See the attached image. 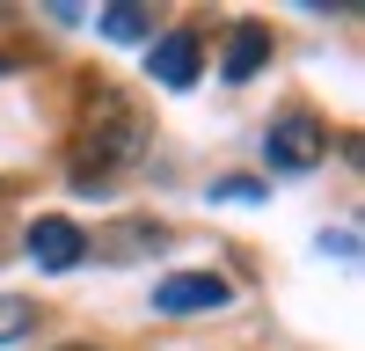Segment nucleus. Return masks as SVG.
<instances>
[{
	"label": "nucleus",
	"instance_id": "obj_4",
	"mask_svg": "<svg viewBox=\"0 0 365 351\" xmlns=\"http://www.w3.org/2000/svg\"><path fill=\"white\" fill-rule=\"evenodd\" d=\"M146 73H154L161 88H190V81H197V37H190V29H175V37L146 44Z\"/></svg>",
	"mask_w": 365,
	"mask_h": 351
},
{
	"label": "nucleus",
	"instance_id": "obj_6",
	"mask_svg": "<svg viewBox=\"0 0 365 351\" xmlns=\"http://www.w3.org/2000/svg\"><path fill=\"white\" fill-rule=\"evenodd\" d=\"M96 22H103V37H117V44H146V37H154V15H146L139 0H110Z\"/></svg>",
	"mask_w": 365,
	"mask_h": 351
},
{
	"label": "nucleus",
	"instance_id": "obj_9",
	"mask_svg": "<svg viewBox=\"0 0 365 351\" xmlns=\"http://www.w3.org/2000/svg\"><path fill=\"white\" fill-rule=\"evenodd\" d=\"M66 351H88V344H66Z\"/></svg>",
	"mask_w": 365,
	"mask_h": 351
},
{
	"label": "nucleus",
	"instance_id": "obj_3",
	"mask_svg": "<svg viewBox=\"0 0 365 351\" xmlns=\"http://www.w3.org/2000/svg\"><path fill=\"white\" fill-rule=\"evenodd\" d=\"M81 256H88V234L73 220H37L29 227V263H37V271H73Z\"/></svg>",
	"mask_w": 365,
	"mask_h": 351
},
{
	"label": "nucleus",
	"instance_id": "obj_1",
	"mask_svg": "<svg viewBox=\"0 0 365 351\" xmlns=\"http://www.w3.org/2000/svg\"><path fill=\"white\" fill-rule=\"evenodd\" d=\"M234 300V285L227 278H212V271H175L154 285V307L161 315H212V307H227Z\"/></svg>",
	"mask_w": 365,
	"mask_h": 351
},
{
	"label": "nucleus",
	"instance_id": "obj_5",
	"mask_svg": "<svg viewBox=\"0 0 365 351\" xmlns=\"http://www.w3.org/2000/svg\"><path fill=\"white\" fill-rule=\"evenodd\" d=\"M263 58H270V29H256V22H241L234 37H227V81H256L263 73Z\"/></svg>",
	"mask_w": 365,
	"mask_h": 351
},
{
	"label": "nucleus",
	"instance_id": "obj_8",
	"mask_svg": "<svg viewBox=\"0 0 365 351\" xmlns=\"http://www.w3.org/2000/svg\"><path fill=\"white\" fill-rule=\"evenodd\" d=\"M220 198H234V205H256V198H263V183H249V176H227V183H220Z\"/></svg>",
	"mask_w": 365,
	"mask_h": 351
},
{
	"label": "nucleus",
	"instance_id": "obj_2",
	"mask_svg": "<svg viewBox=\"0 0 365 351\" xmlns=\"http://www.w3.org/2000/svg\"><path fill=\"white\" fill-rule=\"evenodd\" d=\"M322 154H329V132L307 125V117H285V125L263 132V161H270V168H314Z\"/></svg>",
	"mask_w": 365,
	"mask_h": 351
},
{
	"label": "nucleus",
	"instance_id": "obj_7",
	"mask_svg": "<svg viewBox=\"0 0 365 351\" xmlns=\"http://www.w3.org/2000/svg\"><path fill=\"white\" fill-rule=\"evenodd\" d=\"M29 330H37V307L15 300V292H0V344H22Z\"/></svg>",
	"mask_w": 365,
	"mask_h": 351
}]
</instances>
